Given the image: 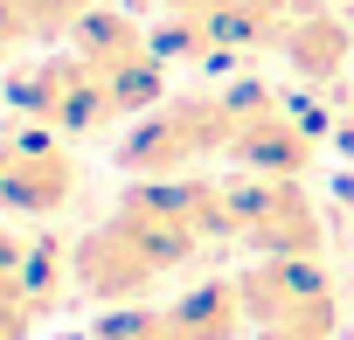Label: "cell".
<instances>
[{
	"instance_id": "obj_6",
	"label": "cell",
	"mask_w": 354,
	"mask_h": 340,
	"mask_svg": "<svg viewBox=\"0 0 354 340\" xmlns=\"http://www.w3.org/2000/svg\"><path fill=\"white\" fill-rule=\"evenodd\" d=\"M236 153L257 167V174L264 181H285V174H299V167H306V153H313V139L271 104V111H257L243 132H236Z\"/></svg>"
},
{
	"instance_id": "obj_1",
	"label": "cell",
	"mask_w": 354,
	"mask_h": 340,
	"mask_svg": "<svg viewBox=\"0 0 354 340\" xmlns=\"http://www.w3.org/2000/svg\"><path fill=\"white\" fill-rule=\"evenodd\" d=\"M271 111V91H195V97H167L139 118V132L125 139V167L132 174H174L202 153H223L236 146V132Z\"/></svg>"
},
{
	"instance_id": "obj_2",
	"label": "cell",
	"mask_w": 354,
	"mask_h": 340,
	"mask_svg": "<svg viewBox=\"0 0 354 340\" xmlns=\"http://www.w3.org/2000/svg\"><path fill=\"white\" fill-rule=\"evenodd\" d=\"M70 42H77V56L97 70V84L111 91L118 111L167 104V97H160V84H167V77H160V56H167V49H160V35H146L125 8H91V21H84Z\"/></svg>"
},
{
	"instance_id": "obj_8",
	"label": "cell",
	"mask_w": 354,
	"mask_h": 340,
	"mask_svg": "<svg viewBox=\"0 0 354 340\" xmlns=\"http://www.w3.org/2000/svg\"><path fill=\"white\" fill-rule=\"evenodd\" d=\"M340 146H347V153H354V111H347V118H340Z\"/></svg>"
},
{
	"instance_id": "obj_7",
	"label": "cell",
	"mask_w": 354,
	"mask_h": 340,
	"mask_svg": "<svg viewBox=\"0 0 354 340\" xmlns=\"http://www.w3.org/2000/svg\"><path fill=\"white\" fill-rule=\"evenodd\" d=\"M160 15H195V8H209V0H153Z\"/></svg>"
},
{
	"instance_id": "obj_5",
	"label": "cell",
	"mask_w": 354,
	"mask_h": 340,
	"mask_svg": "<svg viewBox=\"0 0 354 340\" xmlns=\"http://www.w3.org/2000/svg\"><path fill=\"white\" fill-rule=\"evenodd\" d=\"M278 56H285L299 77H313V84H333V77L347 70V56H354V35H347V21L326 8V0H313V8H306V15L285 28Z\"/></svg>"
},
{
	"instance_id": "obj_3",
	"label": "cell",
	"mask_w": 354,
	"mask_h": 340,
	"mask_svg": "<svg viewBox=\"0 0 354 340\" xmlns=\"http://www.w3.org/2000/svg\"><path fill=\"white\" fill-rule=\"evenodd\" d=\"M15 97H21V111H35V118L56 125V132H97L104 118H118L111 91L97 84V70H91L77 49L42 56L35 70H21V77H15Z\"/></svg>"
},
{
	"instance_id": "obj_4",
	"label": "cell",
	"mask_w": 354,
	"mask_h": 340,
	"mask_svg": "<svg viewBox=\"0 0 354 340\" xmlns=\"http://www.w3.org/2000/svg\"><path fill=\"white\" fill-rule=\"evenodd\" d=\"M77 188V167L49 132H8L0 139V209H56Z\"/></svg>"
}]
</instances>
